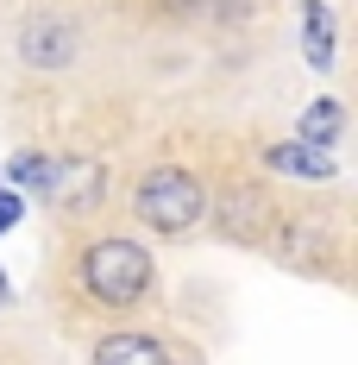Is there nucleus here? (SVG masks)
Returning <instances> with one entry per match:
<instances>
[{
    "mask_svg": "<svg viewBox=\"0 0 358 365\" xmlns=\"http://www.w3.org/2000/svg\"><path fill=\"white\" fill-rule=\"evenodd\" d=\"M151 252L132 246V240H95L88 252H82V284L95 302H107V309H132L144 290H151Z\"/></svg>",
    "mask_w": 358,
    "mask_h": 365,
    "instance_id": "obj_1",
    "label": "nucleus"
},
{
    "mask_svg": "<svg viewBox=\"0 0 358 365\" xmlns=\"http://www.w3.org/2000/svg\"><path fill=\"white\" fill-rule=\"evenodd\" d=\"M132 208H139V220L157 227V233H189L195 220L208 215V189L189 177V170H177V164H157V170L139 182Z\"/></svg>",
    "mask_w": 358,
    "mask_h": 365,
    "instance_id": "obj_2",
    "label": "nucleus"
},
{
    "mask_svg": "<svg viewBox=\"0 0 358 365\" xmlns=\"http://www.w3.org/2000/svg\"><path fill=\"white\" fill-rule=\"evenodd\" d=\"M51 202H63L70 215L101 208V202H107V164H95V158H57V170H51Z\"/></svg>",
    "mask_w": 358,
    "mask_h": 365,
    "instance_id": "obj_3",
    "label": "nucleus"
},
{
    "mask_svg": "<svg viewBox=\"0 0 358 365\" xmlns=\"http://www.w3.org/2000/svg\"><path fill=\"white\" fill-rule=\"evenodd\" d=\"M214 215H220V233H226V240H239V246H258V240H264V227H270L264 195H258V189H226V195L214 202Z\"/></svg>",
    "mask_w": 358,
    "mask_h": 365,
    "instance_id": "obj_4",
    "label": "nucleus"
},
{
    "mask_svg": "<svg viewBox=\"0 0 358 365\" xmlns=\"http://www.w3.org/2000/svg\"><path fill=\"white\" fill-rule=\"evenodd\" d=\"M95 365H170V346L151 334H107L95 346Z\"/></svg>",
    "mask_w": 358,
    "mask_h": 365,
    "instance_id": "obj_5",
    "label": "nucleus"
},
{
    "mask_svg": "<svg viewBox=\"0 0 358 365\" xmlns=\"http://www.w3.org/2000/svg\"><path fill=\"white\" fill-rule=\"evenodd\" d=\"M70 26H57V19H32L26 26V38H19V51H26V63H38V70H57V63H70Z\"/></svg>",
    "mask_w": 358,
    "mask_h": 365,
    "instance_id": "obj_6",
    "label": "nucleus"
},
{
    "mask_svg": "<svg viewBox=\"0 0 358 365\" xmlns=\"http://www.w3.org/2000/svg\"><path fill=\"white\" fill-rule=\"evenodd\" d=\"M264 164L283 170V177H333V158H327L321 145H302V139H289V145H264Z\"/></svg>",
    "mask_w": 358,
    "mask_h": 365,
    "instance_id": "obj_7",
    "label": "nucleus"
},
{
    "mask_svg": "<svg viewBox=\"0 0 358 365\" xmlns=\"http://www.w3.org/2000/svg\"><path fill=\"white\" fill-rule=\"evenodd\" d=\"M302 51H308V63H315V70L333 63V19H327L321 0H302Z\"/></svg>",
    "mask_w": 358,
    "mask_h": 365,
    "instance_id": "obj_8",
    "label": "nucleus"
},
{
    "mask_svg": "<svg viewBox=\"0 0 358 365\" xmlns=\"http://www.w3.org/2000/svg\"><path fill=\"white\" fill-rule=\"evenodd\" d=\"M339 126H346V108L327 95V101H308V113H302V145H333L339 139Z\"/></svg>",
    "mask_w": 358,
    "mask_h": 365,
    "instance_id": "obj_9",
    "label": "nucleus"
},
{
    "mask_svg": "<svg viewBox=\"0 0 358 365\" xmlns=\"http://www.w3.org/2000/svg\"><path fill=\"white\" fill-rule=\"evenodd\" d=\"M51 170H57V158L19 151V158L6 164V182H13V189H32V195H51Z\"/></svg>",
    "mask_w": 358,
    "mask_h": 365,
    "instance_id": "obj_10",
    "label": "nucleus"
},
{
    "mask_svg": "<svg viewBox=\"0 0 358 365\" xmlns=\"http://www.w3.org/2000/svg\"><path fill=\"white\" fill-rule=\"evenodd\" d=\"M19 215H26V202H19L13 189H0V233H6V227H13Z\"/></svg>",
    "mask_w": 358,
    "mask_h": 365,
    "instance_id": "obj_11",
    "label": "nucleus"
},
{
    "mask_svg": "<svg viewBox=\"0 0 358 365\" xmlns=\"http://www.w3.org/2000/svg\"><path fill=\"white\" fill-rule=\"evenodd\" d=\"M0 302H6V277H0Z\"/></svg>",
    "mask_w": 358,
    "mask_h": 365,
    "instance_id": "obj_12",
    "label": "nucleus"
}]
</instances>
